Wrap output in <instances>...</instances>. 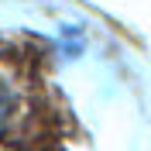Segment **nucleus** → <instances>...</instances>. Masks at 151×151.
Instances as JSON below:
<instances>
[{"instance_id": "1", "label": "nucleus", "mask_w": 151, "mask_h": 151, "mask_svg": "<svg viewBox=\"0 0 151 151\" xmlns=\"http://www.w3.org/2000/svg\"><path fill=\"white\" fill-rule=\"evenodd\" d=\"M4 120H7V93L0 89V127H4Z\"/></svg>"}]
</instances>
